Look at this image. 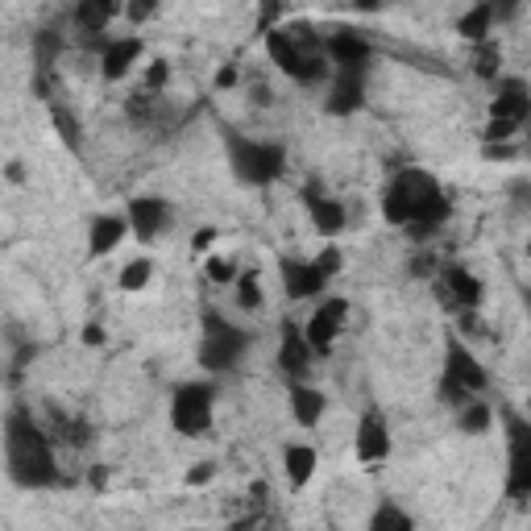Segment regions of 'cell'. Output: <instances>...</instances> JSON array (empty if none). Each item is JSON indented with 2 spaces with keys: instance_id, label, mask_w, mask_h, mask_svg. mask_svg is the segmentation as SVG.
<instances>
[{
  "instance_id": "6da1fadb",
  "label": "cell",
  "mask_w": 531,
  "mask_h": 531,
  "mask_svg": "<svg viewBox=\"0 0 531 531\" xmlns=\"http://www.w3.org/2000/svg\"><path fill=\"white\" fill-rule=\"evenodd\" d=\"M4 461H9V477L17 486H55L58 482L50 440L22 407L9 412V420H4Z\"/></svg>"
},
{
  "instance_id": "7a4b0ae2",
  "label": "cell",
  "mask_w": 531,
  "mask_h": 531,
  "mask_svg": "<svg viewBox=\"0 0 531 531\" xmlns=\"http://www.w3.org/2000/svg\"><path fill=\"white\" fill-rule=\"evenodd\" d=\"M382 217L391 220V225H412L415 237H428V233L448 217V199H445V191L436 187L432 174L399 171V179L386 187Z\"/></svg>"
},
{
  "instance_id": "3957f363",
  "label": "cell",
  "mask_w": 531,
  "mask_h": 531,
  "mask_svg": "<svg viewBox=\"0 0 531 531\" xmlns=\"http://www.w3.org/2000/svg\"><path fill=\"white\" fill-rule=\"evenodd\" d=\"M225 146H228V163L237 171L241 183H274L282 174V150L279 146H266V141H250L241 133H225Z\"/></svg>"
},
{
  "instance_id": "277c9868",
  "label": "cell",
  "mask_w": 531,
  "mask_h": 531,
  "mask_svg": "<svg viewBox=\"0 0 531 531\" xmlns=\"http://www.w3.org/2000/svg\"><path fill=\"white\" fill-rule=\"evenodd\" d=\"M486 386V369L477 366V358L469 353L456 336H448V349H445V378H440V394L445 403H465L473 391Z\"/></svg>"
},
{
  "instance_id": "5b68a950",
  "label": "cell",
  "mask_w": 531,
  "mask_h": 531,
  "mask_svg": "<svg viewBox=\"0 0 531 531\" xmlns=\"http://www.w3.org/2000/svg\"><path fill=\"white\" fill-rule=\"evenodd\" d=\"M245 345H250V336L241 332V328H233L228 320H220L217 312L204 315V341H199V366L208 369H228L233 361L245 353Z\"/></svg>"
},
{
  "instance_id": "8992f818",
  "label": "cell",
  "mask_w": 531,
  "mask_h": 531,
  "mask_svg": "<svg viewBox=\"0 0 531 531\" xmlns=\"http://www.w3.org/2000/svg\"><path fill=\"white\" fill-rule=\"evenodd\" d=\"M266 50L270 58L287 71L291 79H304V84H315V79H324V58L320 50H304V46L295 42L291 33H279V30H266Z\"/></svg>"
},
{
  "instance_id": "52a82bcc",
  "label": "cell",
  "mask_w": 531,
  "mask_h": 531,
  "mask_svg": "<svg viewBox=\"0 0 531 531\" xmlns=\"http://www.w3.org/2000/svg\"><path fill=\"white\" fill-rule=\"evenodd\" d=\"M171 423L183 436H204L212 428V386L187 382L171 399Z\"/></svg>"
},
{
  "instance_id": "ba28073f",
  "label": "cell",
  "mask_w": 531,
  "mask_h": 531,
  "mask_svg": "<svg viewBox=\"0 0 531 531\" xmlns=\"http://www.w3.org/2000/svg\"><path fill=\"white\" fill-rule=\"evenodd\" d=\"M349 315V304L345 299H328L324 307H315V315L307 320V341H312L315 353H328L336 341V332H341V324H345Z\"/></svg>"
},
{
  "instance_id": "9c48e42d",
  "label": "cell",
  "mask_w": 531,
  "mask_h": 531,
  "mask_svg": "<svg viewBox=\"0 0 531 531\" xmlns=\"http://www.w3.org/2000/svg\"><path fill=\"white\" fill-rule=\"evenodd\" d=\"M361 71L366 66H336L332 75V92H328V112H336V117H345V112H353L361 104V96H366V84H361Z\"/></svg>"
},
{
  "instance_id": "30bf717a",
  "label": "cell",
  "mask_w": 531,
  "mask_h": 531,
  "mask_svg": "<svg viewBox=\"0 0 531 531\" xmlns=\"http://www.w3.org/2000/svg\"><path fill=\"white\" fill-rule=\"evenodd\" d=\"M391 453V436H386V423H382L378 412H366L358 423V456L366 465L382 461V456Z\"/></svg>"
},
{
  "instance_id": "8fae6325",
  "label": "cell",
  "mask_w": 531,
  "mask_h": 531,
  "mask_svg": "<svg viewBox=\"0 0 531 531\" xmlns=\"http://www.w3.org/2000/svg\"><path fill=\"white\" fill-rule=\"evenodd\" d=\"M312 341H307V332H299V328L287 320L282 324V349H279V366L291 374V378H299L307 366H312Z\"/></svg>"
},
{
  "instance_id": "7c38bea8",
  "label": "cell",
  "mask_w": 531,
  "mask_h": 531,
  "mask_svg": "<svg viewBox=\"0 0 531 531\" xmlns=\"http://www.w3.org/2000/svg\"><path fill=\"white\" fill-rule=\"evenodd\" d=\"M282 282H287V295L291 299H312V295L324 291V274H320V266H307V261H282Z\"/></svg>"
},
{
  "instance_id": "4fadbf2b",
  "label": "cell",
  "mask_w": 531,
  "mask_h": 531,
  "mask_svg": "<svg viewBox=\"0 0 531 531\" xmlns=\"http://www.w3.org/2000/svg\"><path fill=\"white\" fill-rule=\"evenodd\" d=\"M129 225H133V233H137L141 241H154V237H158V228L166 225L163 199H150V196L129 199Z\"/></svg>"
},
{
  "instance_id": "5bb4252c",
  "label": "cell",
  "mask_w": 531,
  "mask_h": 531,
  "mask_svg": "<svg viewBox=\"0 0 531 531\" xmlns=\"http://www.w3.org/2000/svg\"><path fill=\"white\" fill-rule=\"evenodd\" d=\"M531 112V96H527V87L519 84V79H507V84L499 87V100L490 104V117H499V120H515L519 125L523 117Z\"/></svg>"
},
{
  "instance_id": "9a60e30c",
  "label": "cell",
  "mask_w": 531,
  "mask_h": 531,
  "mask_svg": "<svg viewBox=\"0 0 531 531\" xmlns=\"http://www.w3.org/2000/svg\"><path fill=\"white\" fill-rule=\"evenodd\" d=\"M328 55H332L336 66H366L369 46H366V38H358L353 30H336L332 38H328Z\"/></svg>"
},
{
  "instance_id": "2e32d148",
  "label": "cell",
  "mask_w": 531,
  "mask_h": 531,
  "mask_svg": "<svg viewBox=\"0 0 531 531\" xmlns=\"http://www.w3.org/2000/svg\"><path fill=\"white\" fill-rule=\"evenodd\" d=\"M137 55H141L137 38H117V42H109V46H104V75L120 79L133 63H137Z\"/></svg>"
},
{
  "instance_id": "e0dca14e",
  "label": "cell",
  "mask_w": 531,
  "mask_h": 531,
  "mask_svg": "<svg viewBox=\"0 0 531 531\" xmlns=\"http://www.w3.org/2000/svg\"><path fill=\"white\" fill-rule=\"evenodd\" d=\"M307 208H312V225L320 228V233H341L345 228V208L336 204V199H324V196H315V191H307Z\"/></svg>"
},
{
  "instance_id": "ac0fdd59",
  "label": "cell",
  "mask_w": 531,
  "mask_h": 531,
  "mask_svg": "<svg viewBox=\"0 0 531 531\" xmlns=\"http://www.w3.org/2000/svg\"><path fill=\"white\" fill-rule=\"evenodd\" d=\"M120 9V0H79L75 9V22L84 33H100L104 25L112 22V13Z\"/></svg>"
},
{
  "instance_id": "d6986e66",
  "label": "cell",
  "mask_w": 531,
  "mask_h": 531,
  "mask_svg": "<svg viewBox=\"0 0 531 531\" xmlns=\"http://www.w3.org/2000/svg\"><path fill=\"white\" fill-rule=\"evenodd\" d=\"M125 237V220L120 217H100L96 225H92V241H87V253L92 258H100V253L117 250V241Z\"/></svg>"
},
{
  "instance_id": "ffe728a7",
  "label": "cell",
  "mask_w": 531,
  "mask_h": 531,
  "mask_svg": "<svg viewBox=\"0 0 531 531\" xmlns=\"http://www.w3.org/2000/svg\"><path fill=\"white\" fill-rule=\"evenodd\" d=\"M291 412H295V420H299V423H307V428H312V423L320 420V412H324V394L295 382V386H291Z\"/></svg>"
},
{
  "instance_id": "44dd1931",
  "label": "cell",
  "mask_w": 531,
  "mask_h": 531,
  "mask_svg": "<svg viewBox=\"0 0 531 531\" xmlns=\"http://www.w3.org/2000/svg\"><path fill=\"white\" fill-rule=\"evenodd\" d=\"M448 291H453L456 304H465V307L482 304V282H477L469 270H461V266H453V270H448Z\"/></svg>"
},
{
  "instance_id": "7402d4cb",
  "label": "cell",
  "mask_w": 531,
  "mask_h": 531,
  "mask_svg": "<svg viewBox=\"0 0 531 531\" xmlns=\"http://www.w3.org/2000/svg\"><path fill=\"white\" fill-rule=\"evenodd\" d=\"M312 473H315V448H307V445L287 448V477H291V486H304Z\"/></svg>"
},
{
  "instance_id": "603a6c76",
  "label": "cell",
  "mask_w": 531,
  "mask_h": 531,
  "mask_svg": "<svg viewBox=\"0 0 531 531\" xmlns=\"http://www.w3.org/2000/svg\"><path fill=\"white\" fill-rule=\"evenodd\" d=\"M490 25H494V9H490L486 0H482V4H477V9H469L465 17H461V33H465L469 42H486Z\"/></svg>"
},
{
  "instance_id": "cb8c5ba5",
  "label": "cell",
  "mask_w": 531,
  "mask_h": 531,
  "mask_svg": "<svg viewBox=\"0 0 531 531\" xmlns=\"http://www.w3.org/2000/svg\"><path fill=\"white\" fill-rule=\"evenodd\" d=\"M58 46H63V38H58L55 30L33 33V55H38V71H42V75H50V66H55Z\"/></svg>"
},
{
  "instance_id": "d4e9b609",
  "label": "cell",
  "mask_w": 531,
  "mask_h": 531,
  "mask_svg": "<svg viewBox=\"0 0 531 531\" xmlns=\"http://www.w3.org/2000/svg\"><path fill=\"white\" fill-rule=\"evenodd\" d=\"M490 428V407L486 403H465V412H461V432L477 436Z\"/></svg>"
},
{
  "instance_id": "484cf974",
  "label": "cell",
  "mask_w": 531,
  "mask_h": 531,
  "mask_svg": "<svg viewBox=\"0 0 531 531\" xmlns=\"http://www.w3.org/2000/svg\"><path fill=\"white\" fill-rule=\"evenodd\" d=\"M146 282H150V261H146V258L129 261V266L120 270V291H141Z\"/></svg>"
},
{
  "instance_id": "4316f807",
  "label": "cell",
  "mask_w": 531,
  "mask_h": 531,
  "mask_svg": "<svg viewBox=\"0 0 531 531\" xmlns=\"http://www.w3.org/2000/svg\"><path fill=\"white\" fill-rule=\"evenodd\" d=\"M50 117H55V129L63 133V141L71 146V150H75V146H79V120L71 117L63 104H50Z\"/></svg>"
},
{
  "instance_id": "83f0119b",
  "label": "cell",
  "mask_w": 531,
  "mask_h": 531,
  "mask_svg": "<svg viewBox=\"0 0 531 531\" xmlns=\"http://www.w3.org/2000/svg\"><path fill=\"white\" fill-rule=\"evenodd\" d=\"M237 304H241V307H250V312H253V307L261 304V291H258V274H241V279H237Z\"/></svg>"
},
{
  "instance_id": "f1b7e54d",
  "label": "cell",
  "mask_w": 531,
  "mask_h": 531,
  "mask_svg": "<svg viewBox=\"0 0 531 531\" xmlns=\"http://www.w3.org/2000/svg\"><path fill=\"white\" fill-rule=\"evenodd\" d=\"M369 527L374 531H386V527H412V519H407V515H403V510H394V507H382L378 515H374V519H369Z\"/></svg>"
},
{
  "instance_id": "f546056e",
  "label": "cell",
  "mask_w": 531,
  "mask_h": 531,
  "mask_svg": "<svg viewBox=\"0 0 531 531\" xmlns=\"http://www.w3.org/2000/svg\"><path fill=\"white\" fill-rule=\"evenodd\" d=\"M477 46H482V50H477V75L494 79V71H499V63H502L499 46H490V42H477Z\"/></svg>"
},
{
  "instance_id": "4dcf8cb0",
  "label": "cell",
  "mask_w": 531,
  "mask_h": 531,
  "mask_svg": "<svg viewBox=\"0 0 531 531\" xmlns=\"http://www.w3.org/2000/svg\"><path fill=\"white\" fill-rule=\"evenodd\" d=\"M208 279L212 282H233L237 279V270H233L225 258H208Z\"/></svg>"
},
{
  "instance_id": "1f68e13d",
  "label": "cell",
  "mask_w": 531,
  "mask_h": 531,
  "mask_svg": "<svg viewBox=\"0 0 531 531\" xmlns=\"http://www.w3.org/2000/svg\"><path fill=\"white\" fill-rule=\"evenodd\" d=\"M519 129L515 120H499V117H490V125H486V137L490 141H502V137H510V133Z\"/></svg>"
},
{
  "instance_id": "d6a6232c",
  "label": "cell",
  "mask_w": 531,
  "mask_h": 531,
  "mask_svg": "<svg viewBox=\"0 0 531 531\" xmlns=\"http://www.w3.org/2000/svg\"><path fill=\"white\" fill-rule=\"evenodd\" d=\"M315 266H320L324 279H328V274H336V270H341V250H324L320 258H315Z\"/></svg>"
},
{
  "instance_id": "836d02e7",
  "label": "cell",
  "mask_w": 531,
  "mask_h": 531,
  "mask_svg": "<svg viewBox=\"0 0 531 531\" xmlns=\"http://www.w3.org/2000/svg\"><path fill=\"white\" fill-rule=\"evenodd\" d=\"M158 9V0H129V22H146Z\"/></svg>"
},
{
  "instance_id": "e575fe53",
  "label": "cell",
  "mask_w": 531,
  "mask_h": 531,
  "mask_svg": "<svg viewBox=\"0 0 531 531\" xmlns=\"http://www.w3.org/2000/svg\"><path fill=\"white\" fill-rule=\"evenodd\" d=\"M166 75H171V71H166V63H154L150 75H146V87H150V92H158V87L166 84Z\"/></svg>"
},
{
  "instance_id": "d590c367",
  "label": "cell",
  "mask_w": 531,
  "mask_h": 531,
  "mask_svg": "<svg viewBox=\"0 0 531 531\" xmlns=\"http://www.w3.org/2000/svg\"><path fill=\"white\" fill-rule=\"evenodd\" d=\"M279 17V0H266L261 4V13H258V22H261V30H270V22Z\"/></svg>"
},
{
  "instance_id": "8d00e7d4",
  "label": "cell",
  "mask_w": 531,
  "mask_h": 531,
  "mask_svg": "<svg viewBox=\"0 0 531 531\" xmlns=\"http://www.w3.org/2000/svg\"><path fill=\"white\" fill-rule=\"evenodd\" d=\"M490 9H494V17H510L515 13V0H486Z\"/></svg>"
},
{
  "instance_id": "74e56055",
  "label": "cell",
  "mask_w": 531,
  "mask_h": 531,
  "mask_svg": "<svg viewBox=\"0 0 531 531\" xmlns=\"http://www.w3.org/2000/svg\"><path fill=\"white\" fill-rule=\"evenodd\" d=\"M84 341H87V345H100V341H104V328H100V324H87V328H84Z\"/></svg>"
},
{
  "instance_id": "f35d334b",
  "label": "cell",
  "mask_w": 531,
  "mask_h": 531,
  "mask_svg": "<svg viewBox=\"0 0 531 531\" xmlns=\"http://www.w3.org/2000/svg\"><path fill=\"white\" fill-rule=\"evenodd\" d=\"M233 84H237V66H225L217 75V87H233Z\"/></svg>"
},
{
  "instance_id": "ab89813d",
  "label": "cell",
  "mask_w": 531,
  "mask_h": 531,
  "mask_svg": "<svg viewBox=\"0 0 531 531\" xmlns=\"http://www.w3.org/2000/svg\"><path fill=\"white\" fill-rule=\"evenodd\" d=\"M212 245V228H199L196 233V250H208Z\"/></svg>"
},
{
  "instance_id": "60d3db41",
  "label": "cell",
  "mask_w": 531,
  "mask_h": 531,
  "mask_svg": "<svg viewBox=\"0 0 531 531\" xmlns=\"http://www.w3.org/2000/svg\"><path fill=\"white\" fill-rule=\"evenodd\" d=\"M208 477H212V469H191V473H187V482H191V486H196V482H208Z\"/></svg>"
},
{
  "instance_id": "b9f144b4",
  "label": "cell",
  "mask_w": 531,
  "mask_h": 531,
  "mask_svg": "<svg viewBox=\"0 0 531 531\" xmlns=\"http://www.w3.org/2000/svg\"><path fill=\"white\" fill-rule=\"evenodd\" d=\"M358 9H378V0H358Z\"/></svg>"
},
{
  "instance_id": "7bdbcfd3",
  "label": "cell",
  "mask_w": 531,
  "mask_h": 531,
  "mask_svg": "<svg viewBox=\"0 0 531 531\" xmlns=\"http://www.w3.org/2000/svg\"><path fill=\"white\" fill-rule=\"evenodd\" d=\"M523 299H527V312H531V291H527V295H523Z\"/></svg>"
}]
</instances>
